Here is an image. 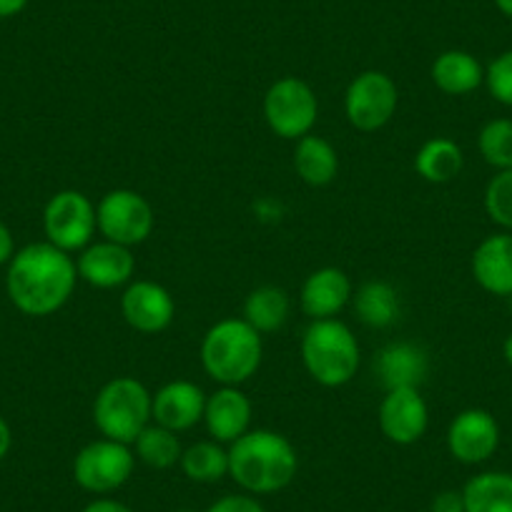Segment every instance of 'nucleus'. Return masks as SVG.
<instances>
[{
  "label": "nucleus",
  "mask_w": 512,
  "mask_h": 512,
  "mask_svg": "<svg viewBox=\"0 0 512 512\" xmlns=\"http://www.w3.org/2000/svg\"><path fill=\"white\" fill-rule=\"evenodd\" d=\"M78 284L76 259L48 241H36L13 254L6 289L13 307L26 317H51L71 302Z\"/></svg>",
  "instance_id": "nucleus-1"
},
{
  "label": "nucleus",
  "mask_w": 512,
  "mask_h": 512,
  "mask_svg": "<svg viewBox=\"0 0 512 512\" xmlns=\"http://www.w3.org/2000/svg\"><path fill=\"white\" fill-rule=\"evenodd\" d=\"M297 472V447L274 430H249L229 445V477L249 495L284 490Z\"/></svg>",
  "instance_id": "nucleus-2"
},
{
  "label": "nucleus",
  "mask_w": 512,
  "mask_h": 512,
  "mask_svg": "<svg viewBox=\"0 0 512 512\" xmlns=\"http://www.w3.org/2000/svg\"><path fill=\"white\" fill-rule=\"evenodd\" d=\"M264 359L262 334L244 317H226L211 324L201 339V367L219 387H241Z\"/></svg>",
  "instance_id": "nucleus-3"
},
{
  "label": "nucleus",
  "mask_w": 512,
  "mask_h": 512,
  "mask_svg": "<svg viewBox=\"0 0 512 512\" xmlns=\"http://www.w3.org/2000/svg\"><path fill=\"white\" fill-rule=\"evenodd\" d=\"M302 362L314 382L334 390L357 377L362 349L347 324L339 319H317L304 329Z\"/></svg>",
  "instance_id": "nucleus-4"
},
{
  "label": "nucleus",
  "mask_w": 512,
  "mask_h": 512,
  "mask_svg": "<svg viewBox=\"0 0 512 512\" xmlns=\"http://www.w3.org/2000/svg\"><path fill=\"white\" fill-rule=\"evenodd\" d=\"M151 400L154 395L149 387L136 377L121 374V377L108 379L93 400V425L106 440L134 445L136 437L154 422Z\"/></svg>",
  "instance_id": "nucleus-5"
},
{
  "label": "nucleus",
  "mask_w": 512,
  "mask_h": 512,
  "mask_svg": "<svg viewBox=\"0 0 512 512\" xmlns=\"http://www.w3.org/2000/svg\"><path fill=\"white\" fill-rule=\"evenodd\" d=\"M319 101L314 88L297 76L274 81L264 93V121L284 141H299L317 126Z\"/></svg>",
  "instance_id": "nucleus-6"
},
{
  "label": "nucleus",
  "mask_w": 512,
  "mask_h": 512,
  "mask_svg": "<svg viewBox=\"0 0 512 512\" xmlns=\"http://www.w3.org/2000/svg\"><path fill=\"white\" fill-rule=\"evenodd\" d=\"M136 455L131 445L116 440H93L81 447L73 460V480L91 495H111L134 475Z\"/></svg>",
  "instance_id": "nucleus-7"
},
{
  "label": "nucleus",
  "mask_w": 512,
  "mask_h": 512,
  "mask_svg": "<svg viewBox=\"0 0 512 512\" xmlns=\"http://www.w3.org/2000/svg\"><path fill=\"white\" fill-rule=\"evenodd\" d=\"M400 106V88L384 71H362L344 91V116L349 126L374 134L395 118Z\"/></svg>",
  "instance_id": "nucleus-8"
},
{
  "label": "nucleus",
  "mask_w": 512,
  "mask_h": 512,
  "mask_svg": "<svg viewBox=\"0 0 512 512\" xmlns=\"http://www.w3.org/2000/svg\"><path fill=\"white\" fill-rule=\"evenodd\" d=\"M43 231L48 244L58 246L66 254L83 251L98 231L96 204L83 191H58L43 209Z\"/></svg>",
  "instance_id": "nucleus-9"
},
{
  "label": "nucleus",
  "mask_w": 512,
  "mask_h": 512,
  "mask_svg": "<svg viewBox=\"0 0 512 512\" xmlns=\"http://www.w3.org/2000/svg\"><path fill=\"white\" fill-rule=\"evenodd\" d=\"M96 221L103 239L116 241L128 249L144 244L156 226L154 206L134 189L108 191L96 204Z\"/></svg>",
  "instance_id": "nucleus-10"
},
{
  "label": "nucleus",
  "mask_w": 512,
  "mask_h": 512,
  "mask_svg": "<svg viewBox=\"0 0 512 512\" xmlns=\"http://www.w3.org/2000/svg\"><path fill=\"white\" fill-rule=\"evenodd\" d=\"M500 447V425L492 412L470 407L447 427V450L462 465H482Z\"/></svg>",
  "instance_id": "nucleus-11"
},
{
  "label": "nucleus",
  "mask_w": 512,
  "mask_h": 512,
  "mask_svg": "<svg viewBox=\"0 0 512 512\" xmlns=\"http://www.w3.org/2000/svg\"><path fill=\"white\" fill-rule=\"evenodd\" d=\"M377 422L392 445L410 447L425 437L430 410L420 390H387L379 402Z\"/></svg>",
  "instance_id": "nucleus-12"
},
{
  "label": "nucleus",
  "mask_w": 512,
  "mask_h": 512,
  "mask_svg": "<svg viewBox=\"0 0 512 512\" xmlns=\"http://www.w3.org/2000/svg\"><path fill=\"white\" fill-rule=\"evenodd\" d=\"M121 314L131 329L141 334H159L174 324L176 302L164 284L136 279L123 289Z\"/></svg>",
  "instance_id": "nucleus-13"
},
{
  "label": "nucleus",
  "mask_w": 512,
  "mask_h": 512,
  "mask_svg": "<svg viewBox=\"0 0 512 512\" xmlns=\"http://www.w3.org/2000/svg\"><path fill=\"white\" fill-rule=\"evenodd\" d=\"M78 279L93 289H118L134 282L136 256L116 241H91L76 259Z\"/></svg>",
  "instance_id": "nucleus-14"
},
{
  "label": "nucleus",
  "mask_w": 512,
  "mask_h": 512,
  "mask_svg": "<svg viewBox=\"0 0 512 512\" xmlns=\"http://www.w3.org/2000/svg\"><path fill=\"white\" fill-rule=\"evenodd\" d=\"M206 392L191 379H171L151 400V420L171 432H186L204 422Z\"/></svg>",
  "instance_id": "nucleus-15"
},
{
  "label": "nucleus",
  "mask_w": 512,
  "mask_h": 512,
  "mask_svg": "<svg viewBox=\"0 0 512 512\" xmlns=\"http://www.w3.org/2000/svg\"><path fill=\"white\" fill-rule=\"evenodd\" d=\"M374 372L384 390H420L430 374V354L415 342H390L374 357Z\"/></svg>",
  "instance_id": "nucleus-16"
},
{
  "label": "nucleus",
  "mask_w": 512,
  "mask_h": 512,
  "mask_svg": "<svg viewBox=\"0 0 512 512\" xmlns=\"http://www.w3.org/2000/svg\"><path fill=\"white\" fill-rule=\"evenodd\" d=\"M254 405L241 387H219L214 395H206L204 425L211 440L231 445L251 430Z\"/></svg>",
  "instance_id": "nucleus-17"
},
{
  "label": "nucleus",
  "mask_w": 512,
  "mask_h": 512,
  "mask_svg": "<svg viewBox=\"0 0 512 512\" xmlns=\"http://www.w3.org/2000/svg\"><path fill=\"white\" fill-rule=\"evenodd\" d=\"M354 287L347 272L337 267H322L309 274L299 292V307L312 322L337 319V314L352 302Z\"/></svg>",
  "instance_id": "nucleus-18"
},
{
  "label": "nucleus",
  "mask_w": 512,
  "mask_h": 512,
  "mask_svg": "<svg viewBox=\"0 0 512 512\" xmlns=\"http://www.w3.org/2000/svg\"><path fill=\"white\" fill-rule=\"evenodd\" d=\"M472 277L495 297H512V231L490 234L472 251Z\"/></svg>",
  "instance_id": "nucleus-19"
},
{
  "label": "nucleus",
  "mask_w": 512,
  "mask_h": 512,
  "mask_svg": "<svg viewBox=\"0 0 512 512\" xmlns=\"http://www.w3.org/2000/svg\"><path fill=\"white\" fill-rule=\"evenodd\" d=\"M430 76L432 83L447 96H467L485 83V68L472 53L452 48L432 61Z\"/></svg>",
  "instance_id": "nucleus-20"
},
{
  "label": "nucleus",
  "mask_w": 512,
  "mask_h": 512,
  "mask_svg": "<svg viewBox=\"0 0 512 512\" xmlns=\"http://www.w3.org/2000/svg\"><path fill=\"white\" fill-rule=\"evenodd\" d=\"M294 171L307 186L322 189L329 186L339 174V154L322 136H304L294 149Z\"/></svg>",
  "instance_id": "nucleus-21"
},
{
  "label": "nucleus",
  "mask_w": 512,
  "mask_h": 512,
  "mask_svg": "<svg viewBox=\"0 0 512 512\" xmlns=\"http://www.w3.org/2000/svg\"><path fill=\"white\" fill-rule=\"evenodd\" d=\"M352 302L359 322L367 324L369 329L392 327L402 314L400 294H397V289L390 282H382V279L364 282L354 292Z\"/></svg>",
  "instance_id": "nucleus-22"
},
{
  "label": "nucleus",
  "mask_w": 512,
  "mask_h": 512,
  "mask_svg": "<svg viewBox=\"0 0 512 512\" xmlns=\"http://www.w3.org/2000/svg\"><path fill=\"white\" fill-rule=\"evenodd\" d=\"M465 166V154L460 144L447 136H435L425 141L415 156V169L427 184H450L462 174Z\"/></svg>",
  "instance_id": "nucleus-23"
},
{
  "label": "nucleus",
  "mask_w": 512,
  "mask_h": 512,
  "mask_svg": "<svg viewBox=\"0 0 512 512\" xmlns=\"http://www.w3.org/2000/svg\"><path fill=\"white\" fill-rule=\"evenodd\" d=\"M465 512H512V475L487 470L462 487Z\"/></svg>",
  "instance_id": "nucleus-24"
},
{
  "label": "nucleus",
  "mask_w": 512,
  "mask_h": 512,
  "mask_svg": "<svg viewBox=\"0 0 512 512\" xmlns=\"http://www.w3.org/2000/svg\"><path fill=\"white\" fill-rule=\"evenodd\" d=\"M289 312H292V299L282 287H274V284L251 289L244 302V319L259 334L282 329L287 324Z\"/></svg>",
  "instance_id": "nucleus-25"
},
{
  "label": "nucleus",
  "mask_w": 512,
  "mask_h": 512,
  "mask_svg": "<svg viewBox=\"0 0 512 512\" xmlns=\"http://www.w3.org/2000/svg\"><path fill=\"white\" fill-rule=\"evenodd\" d=\"M181 470L191 482H219L229 475V450L216 440H201L181 452Z\"/></svg>",
  "instance_id": "nucleus-26"
},
{
  "label": "nucleus",
  "mask_w": 512,
  "mask_h": 512,
  "mask_svg": "<svg viewBox=\"0 0 512 512\" xmlns=\"http://www.w3.org/2000/svg\"><path fill=\"white\" fill-rule=\"evenodd\" d=\"M131 447H134L136 460L144 462L151 470H169V467L179 465L181 452H184L179 435L166 430V427L156 425V422H151V425L136 437V442Z\"/></svg>",
  "instance_id": "nucleus-27"
},
{
  "label": "nucleus",
  "mask_w": 512,
  "mask_h": 512,
  "mask_svg": "<svg viewBox=\"0 0 512 512\" xmlns=\"http://www.w3.org/2000/svg\"><path fill=\"white\" fill-rule=\"evenodd\" d=\"M477 151L495 171L512 169V118H492L477 134Z\"/></svg>",
  "instance_id": "nucleus-28"
},
{
  "label": "nucleus",
  "mask_w": 512,
  "mask_h": 512,
  "mask_svg": "<svg viewBox=\"0 0 512 512\" xmlns=\"http://www.w3.org/2000/svg\"><path fill=\"white\" fill-rule=\"evenodd\" d=\"M485 211L497 226L512 231V169L497 171L485 189Z\"/></svg>",
  "instance_id": "nucleus-29"
},
{
  "label": "nucleus",
  "mask_w": 512,
  "mask_h": 512,
  "mask_svg": "<svg viewBox=\"0 0 512 512\" xmlns=\"http://www.w3.org/2000/svg\"><path fill=\"white\" fill-rule=\"evenodd\" d=\"M485 86L497 103L512 108V48L492 58L485 68Z\"/></svg>",
  "instance_id": "nucleus-30"
},
{
  "label": "nucleus",
  "mask_w": 512,
  "mask_h": 512,
  "mask_svg": "<svg viewBox=\"0 0 512 512\" xmlns=\"http://www.w3.org/2000/svg\"><path fill=\"white\" fill-rule=\"evenodd\" d=\"M206 512H267L264 505L256 500V495L241 492V495H224L216 502H211Z\"/></svg>",
  "instance_id": "nucleus-31"
},
{
  "label": "nucleus",
  "mask_w": 512,
  "mask_h": 512,
  "mask_svg": "<svg viewBox=\"0 0 512 512\" xmlns=\"http://www.w3.org/2000/svg\"><path fill=\"white\" fill-rule=\"evenodd\" d=\"M430 512H465L462 490H442L432 497Z\"/></svg>",
  "instance_id": "nucleus-32"
},
{
  "label": "nucleus",
  "mask_w": 512,
  "mask_h": 512,
  "mask_svg": "<svg viewBox=\"0 0 512 512\" xmlns=\"http://www.w3.org/2000/svg\"><path fill=\"white\" fill-rule=\"evenodd\" d=\"M81 512H134L128 505L123 502L111 500V497H96L93 502H88Z\"/></svg>",
  "instance_id": "nucleus-33"
},
{
  "label": "nucleus",
  "mask_w": 512,
  "mask_h": 512,
  "mask_svg": "<svg viewBox=\"0 0 512 512\" xmlns=\"http://www.w3.org/2000/svg\"><path fill=\"white\" fill-rule=\"evenodd\" d=\"M13 254H16V241H13V234L6 226V221H0V267L11 262Z\"/></svg>",
  "instance_id": "nucleus-34"
},
{
  "label": "nucleus",
  "mask_w": 512,
  "mask_h": 512,
  "mask_svg": "<svg viewBox=\"0 0 512 512\" xmlns=\"http://www.w3.org/2000/svg\"><path fill=\"white\" fill-rule=\"evenodd\" d=\"M11 447H13L11 425H8V422L0 417V460H6V455L11 452Z\"/></svg>",
  "instance_id": "nucleus-35"
},
{
  "label": "nucleus",
  "mask_w": 512,
  "mask_h": 512,
  "mask_svg": "<svg viewBox=\"0 0 512 512\" xmlns=\"http://www.w3.org/2000/svg\"><path fill=\"white\" fill-rule=\"evenodd\" d=\"M28 0H0V18H13L26 11Z\"/></svg>",
  "instance_id": "nucleus-36"
},
{
  "label": "nucleus",
  "mask_w": 512,
  "mask_h": 512,
  "mask_svg": "<svg viewBox=\"0 0 512 512\" xmlns=\"http://www.w3.org/2000/svg\"><path fill=\"white\" fill-rule=\"evenodd\" d=\"M495 6H497V11L502 13V16L512 18V0H495Z\"/></svg>",
  "instance_id": "nucleus-37"
},
{
  "label": "nucleus",
  "mask_w": 512,
  "mask_h": 512,
  "mask_svg": "<svg viewBox=\"0 0 512 512\" xmlns=\"http://www.w3.org/2000/svg\"><path fill=\"white\" fill-rule=\"evenodd\" d=\"M502 357H505V362L512 367V334L505 339V344H502Z\"/></svg>",
  "instance_id": "nucleus-38"
},
{
  "label": "nucleus",
  "mask_w": 512,
  "mask_h": 512,
  "mask_svg": "<svg viewBox=\"0 0 512 512\" xmlns=\"http://www.w3.org/2000/svg\"><path fill=\"white\" fill-rule=\"evenodd\" d=\"M181 512H191V510H181Z\"/></svg>",
  "instance_id": "nucleus-39"
},
{
  "label": "nucleus",
  "mask_w": 512,
  "mask_h": 512,
  "mask_svg": "<svg viewBox=\"0 0 512 512\" xmlns=\"http://www.w3.org/2000/svg\"><path fill=\"white\" fill-rule=\"evenodd\" d=\"M510 307H512V297H510Z\"/></svg>",
  "instance_id": "nucleus-40"
}]
</instances>
